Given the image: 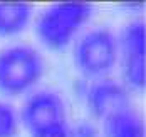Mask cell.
<instances>
[{
  "instance_id": "6",
  "label": "cell",
  "mask_w": 146,
  "mask_h": 137,
  "mask_svg": "<svg viewBox=\"0 0 146 137\" xmlns=\"http://www.w3.org/2000/svg\"><path fill=\"white\" fill-rule=\"evenodd\" d=\"M86 106L96 119H106L121 109L129 107V90L113 79H98L86 90Z\"/></svg>"
},
{
  "instance_id": "9",
  "label": "cell",
  "mask_w": 146,
  "mask_h": 137,
  "mask_svg": "<svg viewBox=\"0 0 146 137\" xmlns=\"http://www.w3.org/2000/svg\"><path fill=\"white\" fill-rule=\"evenodd\" d=\"M19 112L9 102L0 100V137H15L19 132Z\"/></svg>"
},
{
  "instance_id": "1",
  "label": "cell",
  "mask_w": 146,
  "mask_h": 137,
  "mask_svg": "<svg viewBox=\"0 0 146 137\" xmlns=\"http://www.w3.org/2000/svg\"><path fill=\"white\" fill-rule=\"evenodd\" d=\"M94 14V5L84 0H64L44 7L35 17L37 40L49 50H62L72 44L77 33Z\"/></svg>"
},
{
  "instance_id": "10",
  "label": "cell",
  "mask_w": 146,
  "mask_h": 137,
  "mask_svg": "<svg viewBox=\"0 0 146 137\" xmlns=\"http://www.w3.org/2000/svg\"><path fill=\"white\" fill-rule=\"evenodd\" d=\"M30 137H74V130L67 124V121H62L30 134Z\"/></svg>"
},
{
  "instance_id": "4",
  "label": "cell",
  "mask_w": 146,
  "mask_h": 137,
  "mask_svg": "<svg viewBox=\"0 0 146 137\" xmlns=\"http://www.w3.org/2000/svg\"><path fill=\"white\" fill-rule=\"evenodd\" d=\"M117 62L124 87L145 90L146 87V25L136 18L128 22L117 35Z\"/></svg>"
},
{
  "instance_id": "5",
  "label": "cell",
  "mask_w": 146,
  "mask_h": 137,
  "mask_svg": "<svg viewBox=\"0 0 146 137\" xmlns=\"http://www.w3.org/2000/svg\"><path fill=\"white\" fill-rule=\"evenodd\" d=\"M19 119L30 134L66 121L64 99L54 90H35L25 99Z\"/></svg>"
},
{
  "instance_id": "7",
  "label": "cell",
  "mask_w": 146,
  "mask_h": 137,
  "mask_svg": "<svg viewBox=\"0 0 146 137\" xmlns=\"http://www.w3.org/2000/svg\"><path fill=\"white\" fill-rule=\"evenodd\" d=\"M102 134L104 137H146L145 121L134 109L126 107L102 119Z\"/></svg>"
},
{
  "instance_id": "3",
  "label": "cell",
  "mask_w": 146,
  "mask_h": 137,
  "mask_svg": "<svg viewBox=\"0 0 146 137\" xmlns=\"http://www.w3.org/2000/svg\"><path fill=\"white\" fill-rule=\"evenodd\" d=\"M72 57L84 77L104 79L117 64V37L106 27L91 29L76 40Z\"/></svg>"
},
{
  "instance_id": "2",
  "label": "cell",
  "mask_w": 146,
  "mask_h": 137,
  "mask_svg": "<svg viewBox=\"0 0 146 137\" xmlns=\"http://www.w3.org/2000/svg\"><path fill=\"white\" fill-rule=\"evenodd\" d=\"M44 74V57L27 44L0 49V92L17 97L37 85Z\"/></svg>"
},
{
  "instance_id": "8",
  "label": "cell",
  "mask_w": 146,
  "mask_h": 137,
  "mask_svg": "<svg viewBox=\"0 0 146 137\" xmlns=\"http://www.w3.org/2000/svg\"><path fill=\"white\" fill-rule=\"evenodd\" d=\"M34 7L29 2H0V37H14L30 24Z\"/></svg>"
}]
</instances>
